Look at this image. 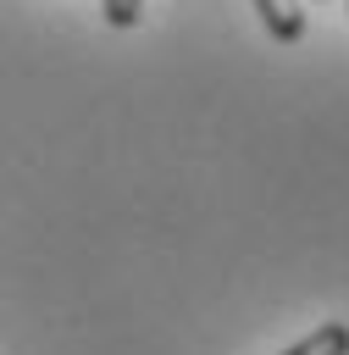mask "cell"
<instances>
[{"label":"cell","mask_w":349,"mask_h":355,"mask_svg":"<svg viewBox=\"0 0 349 355\" xmlns=\"http://www.w3.org/2000/svg\"><path fill=\"white\" fill-rule=\"evenodd\" d=\"M255 11H260L266 33H271L277 44H299V39H305V6H299V0H255Z\"/></svg>","instance_id":"6da1fadb"},{"label":"cell","mask_w":349,"mask_h":355,"mask_svg":"<svg viewBox=\"0 0 349 355\" xmlns=\"http://www.w3.org/2000/svg\"><path fill=\"white\" fill-rule=\"evenodd\" d=\"M144 17V0H105V22L111 28H138Z\"/></svg>","instance_id":"3957f363"},{"label":"cell","mask_w":349,"mask_h":355,"mask_svg":"<svg viewBox=\"0 0 349 355\" xmlns=\"http://www.w3.org/2000/svg\"><path fill=\"white\" fill-rule=\"evenodd\" d=\"M283 355H349V322H321L299 344H288Z\"/></svg>","instance_id":"7a4b0ae2"}]
</instances>
